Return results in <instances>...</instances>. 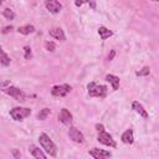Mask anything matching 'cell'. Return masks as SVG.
I'll return each instance as SVG.
<instances>
[{"label":"cell","instance_id":"1","mask_svg":"<svg viewBox=\"0 0 159 159\" xmlns=\"http://www.w3.org/2000/svg\"><path fill=\"white\" fill-rule=\"evenodd\" d=\"M39 142H40L41 147L45 149V152L47 154H50L51 157H56L57 155V148H56L55 143L50 139V137L46 133H41L39 135Z\"/></svg>","mask_w":159,"mask_h":159},{"label":"cell","instance_id":"2","mask_svg":"<svg viewBox=\"0 0 159 159\" xmlns=\"http://www.w3.org/2000/svg\"><path fill=\"white\" fill-rule=\"evenodd\" d=\"M87 89H88V94L91 97H106L107 94V87L104 84H98L96 82H89L88 86H87Z\"/></svg>","mask_w":159,"mask_h":159},{"label":"cell","instance_id":"3","mask_svg":"<svg viewBox=\"0 0 159 159\" xmlns=\"http://www.w3.org/2000/svg\"><path fill=\"white\" fill-rule=\"evenodd\" d=\"M31 114V109L27 107H14L10 109V117L14 120H22Z\"/></svg>","mask_w":159,"mask_h":159},{"label":"cell","instance_id":"4","mask_svg":"<svg viewBox=\"0 0 159 159\" xmlns=\"http://www.w3.org/2000/svg\"><path fill=\"white\" fill-rule=\"evenodd\" d=\"M2 91H4L6 94H9L10 97H12V98H15L16 101H19V102H24V101H25V93H24L20 88H17V87H15V86L5 87V88H2Z\"/></svg>","mask_w":159,"mask_h":159},{"label":"cell","instance_id":"5","mask_svg":"<svg viewBox=\"0 0 159 159\" xmlns=\"http://www.w3.org/2000/svg\"><path fill=\"white\" fill-rule=\"evenodd\" d=\"M71 86L67 84V83H63V84H56L51 88V94L55 96V97H65L67 96L70 92H71Z\"/></svg>","mask_w":159,"mask_h":159},{"label":"cell","instance_id":"6","mask_svg":"<svg viewBox=\"0 0 159 159\" xmlns=\"http://www.w3.org/2000/svg\"><path fill=\"white\" fill-rule=\"evenodd\" d=\"M97 140H98L99 143H102V144H104V145H108V147H112V148H114V147L117 145L116 142H114V139L112 138V135H111L109 133H107V132H101V133H98Z\"/></svg>","mask_w":159,"mask_h":159},{"label":"cell","instance_id":"7","mask_svg":"<svg viewBox=\"0 0 159 159\" xmlns=\"http://www.w3.org/2000/svg\"><path fill=\"white\" fill-rule=\"evenodd\" d=\"M88 153H89V155L93 157V159H108L111 157V153L108 150L99 149V148H92Z\"/></svg>","mask_w":159,"mask_h":159},{"label":"cell","instance_id":"8","mask_svg":"<svg viewBox=\"0 0 159 159\" xmlns=\"http://www.w3.org/2000/svg\"><path fill=\"white\" fill-rule=\"evenodd\" d=\"M68 137H70V139H72L75 143H83V142H84L83 134H82L77 128H75V127H70V129H68Z\"/></svg>","mask_w":159,"mask_h":159},{"label":"cell","instance_id":"9","mask_svg":"<svg viewBox=\"0 0 159 159\" xmlns=\"http://www.w3.org/2000/svg\"><path fill=\"white\" fill-rule=\"evenodd\" d=\"M45 6L52 14H57L62 9V4L60 1H57V0H46L45 1Z\"/></svg>","mask_w":159,"mask_h":159},{"label":"cell","instance_id":"10","mask_svg":"<svg viewBox=\"0 0 159 159\" xmlns=\"http://www.w3.org/2000/svg\"><path fill=\"white\" fill-rule=\"evenodd\" d=\"M58 119H60L63 124L70 125V124L72 123L73 117H72L71 112H70L67 108H62V109H61V112H60V114H58Z\"/></svg>","mask_w":159,"mask_h":159},{"label":"cell","instance_id":"11","mask_svg":"<svg viewBox=\"0 0 159 159\" xmlns=\"http://www.w3.org/2000/svg\"><path fill=\"white\" fill-rule=\"evenodd\" d=\"M29 150H30V153L32 154V157H34L35 159H47L46 155L43 154V152H42L39 147H36L35 144H31V145L29 147Z\"/></svg>","mask_w":159,"mask_h":159},{"label":"cell","instance_id":"12","mask_svg":"<svg viewBox=\"0 0 159 159\" xmlns=\"http://www.w3.org/2000/svg\"><path fill=\"white\" fill-rule=\"evenodd\" d=\"M48 34H50V36H52L56 40H60V41H65L66 40V36H65L62 29H60V27H52L48 31Z\"/></svg>","mask_w":159,"mask_h":159},{"label":"cell","instance_id":"13","mask_svg":"<svg viewBox=\"0 0 159 159\" xmlns=\"http://www.w3.org/2000/svg\"><path fill=\"white\" fill-rule=\"evenodd\" d=\"M132 107H133V109L140 116V117H143V118H148L149 117V114H148V112L144 109V107L142 106V103H139L138 101H134L133 103H132Z\"/></svg>","mask_w":159,"mask_h":159},{"label":"cell","instance_id":"14","mask_svg":"<svg viewBox=\"0 0 159 159\" xmlns=\"http://www.w3.org/2000/svg\"><path fill=\"white\" fill-rule=\"evenodd\" d=\"M120 140L124 143V144H132L133 142H134V137H133V130L129 128V129H127L123 134H122V137H120Z\"/></svg>","mask_w":159,"mask_h":159},{"label":"cell","instance_id":"15","mask_svg":"<svg viewBox=\"0 0 159 159\" xmlns=\"http://www.w3.org/2000/svg\"><path fill=\"white\" fill-rule=\"evenodd\" d=\"M106 81H108L111 84H112V88L113 91H117L118 87H119V78L114 75H107L106 76Z\"/></svg>","mask_w":159,"mask_h":159},{"label":"cell","instance_id":"16","mask_svg":"<svg viewBox=\"0 0 159 159\" xmlns=\"http://www.w3.org/2000/svg\"><path fill=\"white\" fill-rule=\"evenodd\" d=\"M98 35H99L101 40H106V39L111 37L113 35V32L111 30H108L107 27H104V26H99L98 27Z\"/></svg>","mask_w":159,"mask_h":159},{"label":"cell","instance_id":"17","mask_svg":"<svg viewBox=\"0 0 159 159\" xmlns=\"http://www.w3.org/2000/svg\"><path fill=\"white\" fill-rule=\"evenodd\" d=\"M17 31H19L20 34H22V35H29V34H32V32L35 31V27H34L32 25H30V24H27V25H24V26H20Z\"/></svg>","mask_w":159,"mask_h":159},{"label":"cell","instance_id":"18","mask_svg":"<svg viewBox=\"0 0 159 159\" xmlns=\"http://www.w3.org/2000/svg\"><path fill=\"white\" fill-rule=\"evenodd\" d=\"M50 114H51V109H50V108H43V109H41V111L39 112L37 119H39V120H45Z\"/></svg>","mask_w":159,"mask_h":159},{"label":"cell","instance_id":"19","mask_svg":"<svg viewBox=\"0 0 159 159\" xmlns=\"http://www.w3.org/2000/svg\"><path fill=\"white\" fill-rule=\"evenodd\" d=\"M2 15H4V17H6L7 20H12V19L15 17V12H14L11 9H4Z\"/></svg>","mask_w":159,"mask_h":159},{"label":"cell","instance_id":"20","mask_svg":"<svg viewBox=\"0 0 159 159\" xmlns=\"http://www.w3.org/2000/svg\"><path fill=\"white\" fill-rule=\"evenodd\" d=\"M0 62H1L4 66H9V65H10V57H9L5 52H2V53L0 55Z\"/></svg>","mask_w":159,"mask_h":159},{"label":"cell","instance_id":"21","mask_svg":"<svg viewBox=\"0 0 159 159\" xmlns=\"http://www.w3.org/2000/svg\"><path fill=\"white\" fill-rule=\"evenodd\" d=\"M149 73H150V68L149 67H143L142 70H139V71L135 72V75L139 76V77H142V76H149Z\"/></svg>","mask_w":159,"mask_h":159},{"label":"cell","instance_id":"22","mask_svg":"<svg viewBox=\"0 0 159 159\" xmlns=\"http://www.w3.org/2000/svg\"><path fill=\"white\" fill-rule=\"evenodd\" d=\"M45 48L47 50V51H55V48H56V45L52 42V41H46L45 42Z\"/></svg>","mask_w":159,"mask_h":159},{"label":"cell","instance_id":"23","mask_svg":"<svg viewBox=\"0 0 159 159\" xmlns=\"http://www.w3.org/2000/svg\"><path fill=\"white\" fill-rule=\"evenodd\" d=\"M24 51H25V58H26V60H30L31 56H32V55H31V48H30L29 46H25V47H24Z\"/></svg>","mask_w":159,"mask_h":159},{"label":"cell","instance_id":"24","mask_svg":"<svg viewBox=\"0 0 159 159\" xmlns=\"http://www.w3.org/2000/svg\"><path fill=\"white\" fill-rule=\"evenodd\" d=\"M12 155H14L15 159H20V153H19L17 149H12Z\"/></svg>","mask_w":159,"mask_h":159},{"label":"cell","instance_id":"25","mask_svg":"<svg viewBox=\"0 0 159 159\" xmlns=\"http://www.w3.org/2000/svg\"><path fill=\"white\" fill-rule=\"evenodd\" d=\"M96 129H97V132H98V133L104 132V127H103L102 124H96Z\"/></svg>","mask_w":159,"mask_h":159},{"label":"cell","instance_id":"26","mask_svg":"<svg viewBox=\"0 0 159 159\" xmlns=\"http://www.w3.org/2000/svg\"><path fill=\"white\" fill-rule=\"evenodd\" d=\"M114 55H116V51H114V50H112V51H111V53L108 55V61H111V60H113V57H114Z\"/></svg>","mask_w":159,"mask_h":159},{"label":"cell","instance_id":"27","mask_svg":"<svg viewBox=\"0 0 159 159\" xmlns=\"http://www.w3.org/2000/svg\"><path fill=\"white\" fill-rule=\"evenodd\" d=\"M11 29H12V26H6V27H4L2 32H4V34H6V32H9V31H10Z\"/></svg>","mask_w":159,"mask_h":159},{"label":"cell","instance_id":"28","mask_svg":"<svg viewBox=\"0 0 159 159\" xmlns=\"http://www.w3.org/2000/svg\"><path fill=\"white\" fill-rule=\"evenodd\" d=\"M89 6L93 7V9H96V2H94V1H91V2H89Z\"/></svg>","mask_w":159,"mask_h":159},{"label":"cell","instance_id":"29","mask_svg":"<svg viewBox=\"0 0 159 159\" xmlns=\"http://www.w3.org/2000/svg\"><path fill=\"white\" fill-rule=\"evenodd\" d=\"M82 4H83V2H82V1H76V5H77V6H81V5H82Z\"/></svg>","mask_w":159,"mask_h":159},{"label":"cell","instance_id":"30","mask_svg":"<svg viewBox=\"0 0 159 159\" xmlns=\"http://www.w3.org/2000/svg\"><path fill=\"white\" fill-rule=\"evenodd\" d=\"M2 52H4V51H2V48H1V45H0V55H1Z\"/></svg>","mask_w":159,"mask_h":159}]
</instances>
